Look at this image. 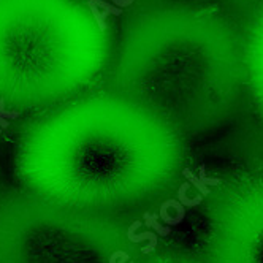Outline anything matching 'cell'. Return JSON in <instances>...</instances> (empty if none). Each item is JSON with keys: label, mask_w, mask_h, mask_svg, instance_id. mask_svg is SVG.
I'll use <instances>...</instances> for the list:
<instances>
[{"label": "cell", "mask_w": 263, "mask_h": 263, "mask_svg": "<svg viewBox=\"0 0 263 263\" xmlns=\"http://www.w3.org/2000/svg\"><path fill=\"white\" fill-rule=\"evenodd\" d=\"M132 2H135V0H132Z\"/></svg>", "instance_id": "obj_11"}, {"label": "cell", "mask_w": 263, "mask_h": 263, "mask_svg": "<svg viewBox=\"0 0 263 263\" xmlns=\"http://www.w3.org/2000/svg\"><path fill=\"white\" fill-rule=\"evenodd\" d=\"M0 127H2V128H7V127H8V119H5V117L0 116Z\"/></svg>", "instance_id": "obj_9"}, {"label": "cell", "mask_w": 263, "mask_h": 263, "mask_svg": "<svg viewBox=\"0 0 263 263\" xmlns=\"http://www.w3.org/2000/svg\"><path fill=\"white\" fill-rule=\"evenodd\" d=\"M119 255H120V250L114 252V254L109 257V263H119V261H117V260H119ZM130 263H134V261H130Z\"/></svg>", "instance_id": "obj_8"}, {"label": "cell", "mask_w": 263, "mask_h": 263, "mask_svg": "<svg viewBox=\"0 0 263 263\" xmlns=\"http://www.w3.org/2000/svg\"><path fill=\"white\" fill-rule=\"evenodd\" d=\"M141 227V222H135V224H132L130 225V228H128V231H127V238H128V241H132V242H140V241H145V239H149L151 241V244L148 246V247H145V249H141V252L143 254H151L154 249H156V246H157V238H156V235H153V233H141V235H135V230L137 228H140Z\"/></svg>", "instance_id": "obj_2"}, {"label": "cell", "mask_w": 263, "mask_h": 263, "mask_svg": "<svg viewBox=\"0 0 263 263\" xmlns=\"http://www.w3.org/2000/svg\"><path fill=\"white\" fill-rule=\"evenodd\" d=\"M200 179L203 181L205 184H209V186H219L222 181L217 179V178H209L206 176V171H205V167H200Z\"/></svg>", "instance_id": "obj_7"}, {"label": "cell", "mask_w": 263, "mask_h": 263, "mask_svg": "<svg viewBox=\"0 0 263 263\" xmlns=\"http://www.w3.org/2000/svg\"><path fill=\"white\" fill-rule=\"evenodd\" d=\"M189 189V184L186 183V184H183L179 187V192H178V197H179V201L183 205H186V206H197V205H200L201 203V198L200 195L198 197H195V198H189L187 195H186V190Z\"/></svg>", "instance_id": "obj_5"}, {"label": "cell", "mask_w": 263, "mask_h": 263, "mask_svg": "<svg viewBox=\"0 0 263 263\" xmlns=\"http://www.w3.org/2000/svg\"><path fill=\"white\" fill-rule=\"evenodd\" d=\"M2 130H4V128H2V127H0V134H2Z\"/></svg>", "instance_id": "obj_10"}, {"label": "cell", "mask_w": 263, "mask_h": 263, "mask_svg": "<svg viewBox=\"0 0 263 263\" xmlns=\"http://www.w3.org/2000/svg\"><path fill=\"white\" fill-rule=\"evenodd\" d=\"M145 217V224L148 225V227H151V228H154L157 233H160L162 236H167V235H170L171 233V228H168V227H162L159 222H157V217L159 216H156V214H146L143 216Z\"/></svg>", "instance_id": "obj_3"}, {"label": "cell", "mask_w": 263, "mask_h": 263, "mask_svg": "<svg viewBox=\"0 0 263 263\" xmlns=\"http://www.w3.org/2000/svg\"><path fill=\"white\" fill-rule=\"evenodd\" d=\"M183 175H184V176H186V178L190 181V183L194 184V186H195V187H197V189L201 192V195H205V197H206V195H209V192H211V190L208 189V186H206V184L203 183V181L200 179V178H197L194 173H192V171H190L189 168H186V170L183 171Z\"/></svg>", "instance_id": "obj_4"}, {"label": "cell", "mask_w": 263, "mask_h": 263, "mask_svg": "<svg viewBox=\"0 0 263 263\" xmlns=\"http://www.w3.org/2000/svg\"><path fill=\"white\" fill-rule=\"evenodd\" d=\"M0 116L10 120V119H18L21 116V113H19V111H8L5 108V98H0Z\"/></svg>", "instance_id": "obj_6"}, {"label": "cell", "mask_w": 263, "mask_h": 263, "mask_svg": "<svg viewBox=\"0 0 263 263\" xmlns=\"http://www.w3.org/2000/svg\"><path fill=\"white\" fill-rule=\"evenodd\" d=\"M87 7L90 10V13L94 15V19L97 21V26H98L100 30H102V32L106 29L105 18L108 15H114V16L122 15V10L106 4V2H103V0H87Z\"/></svg>", "instance_id": "obj_1"}]
</instances>
